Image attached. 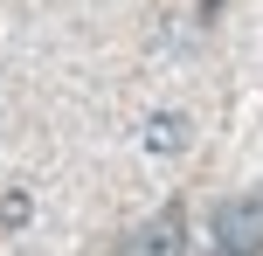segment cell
I'll return each mask as SVG.
<instances>
[{
    "mask_svg": "<svg viewBox=\"0 0 263 256\" xmlns=\"http://www.w3.org/2000/svg\"><path fill=\"white\" fill-rule=\"evenodd\" d=\"M215 235H222V256H263V201H222Z\"/></svg>",
    "mask_w": 263,
    "mask_h": 256,
    "instance_id": "6da1fadb",
    "label": "cell"
},
{
    "mask_svg": "<svg viewBox=\"0 0 263 256\" xmlns=\"http://www.w3.org/2000/svg\"><path fill=\"white\" fill-rule=\"evenodd\" d=\"M125 256H187V243H180V215H159V222H145V229L125 243Z\"/></svg>",
    "mask_w": 263,
    "mask_h": 256,
    "instance_id": "7a4b0ae2",
    "label": "cell"
},
{
    "mask_svg": "<svg viewBox=\"0 0 263 256\" xmlns=\"http://www.w3.org/2000/svg\"><path fill=\"white\" fill-rule=\"evenodd\" d=\"M145 152H153V160L187 152V118L180 111H153V118H145Z\"/></svg>",
    "mask_w": 263,
    "mask_h": 256,
    "instance_id": "3957f363",
    "label": "cell"
},
{
    "mask_svg": "<svg viewBox=\"0 0 263 256\" xmlns=\"http://www.w3.org/2000/svg\"><path fill=\"white\" fill-rule=\"evenodd\" d=\"M28 215H35V201H28L21 187H7V194H0V229H7V235H14V229H28Z\"/></svg>",
    "mask_w": 263,
    "mask_h": 256,
    "instance_id": "277c9868",
    "label": "cell"
}]
</instances>
